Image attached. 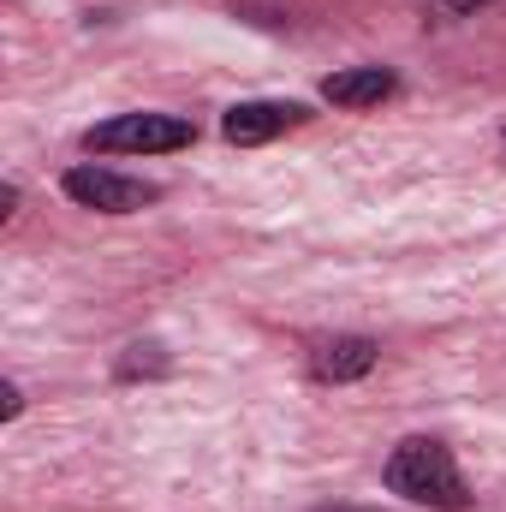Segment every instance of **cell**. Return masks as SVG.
I'll list each match as a JSON object with an SVG mask.
<instances>
[{"mask_svg": "<svg viewBox=\"0 0 506 512\" xmlns=\"http://www.w3.org/2000/svg\"><path fill=\"white\" fill-rule=\"evenodd\" d=\"M387 489L393 495H405V501H417V507H435V512H465L471 507V489H465V477H459V459L447 453V441H435V435H411V441H399L393 453H387Z\"/></svg>", "mask_w": 506, "mask_h": 512, "instance_id": "1", "label": "cell"}, {"mask_svg": "<svg viewBox=\"0 0 506 512\" xmlns=\"http://www.w3.org/2000/svg\"><path fill=\"white\" fill-rule=\"evenodd\" d=\"M185 143H197V126L179 114H114L84 131V149H96V155H167Z\"/></svg>", "mask_w": 506, "mask_h": 512, "instance_id": "2", "label": "cell"}, {"mask_svg": "<svg viewBox=\"0 0 506 512\" xmlns=\"http://www.w3.org/2000/svg\"><path fill=\"white\" fill-rule=\"evenodd\" d=\"M60 185H66L72 203H84V209H96V215H137V209H149V203L161 197V185L108 173V167H72Z\"/></svg>", "mask_w": 506, "mask_h": 512, "instance_id": "3", "label": "cell"}, {"mask_svg": "<svg viewBox=\"0 0 506 512\" xmlns=\"http://www.w3.org/2000/svg\"><path fill=\"white\" fill-rule=\"evenodd\" d=\"M304 120H310L304 102H233L227 120H221V137L239 143V149H251V143H268L280 131H298Z\"/></svg>", "mask_w": 506, "mask_h": 512, "instance_id": "4", "label": "cell"}, {"mask_svg": "<svg viewBox=\"0 0 506 512\" xmlns=\"http://www.w3.org/2000/svg\"><path fill=\"white\" fill-rule=\"evenodd\" d=\"M376 340H364V334H334V340H322L316 352H310V376L316 382H358V376H370L376 370Z\"/></svg>", "mask_w": 506, "mask_h": 512, "instance_id": "5", "label": "cell"}, {"mask_svg": "<svg viewBox=\"0 0 506 512\" xmlns=\"http://www.w3.org/2000/svg\"><path fill=\"white\" fill-rule=\"evenodd\" d=\"M322 96L334 108H376V102L393 96V72L387 66H346V72L322 78Z\"/></svg>", "mask_w": 506, "mask_h": 512, "instance_id": "6", "label": "cell"}, {"mask_svg": "<svg viewBox=\"0 0 506 512\" xmlns=\"http://www.w3.org/2000/svg\"><path fill=\"white\" fill-rule=\"evenodd\" d=\"M137 376H167V352H161L155 340L126 346V358H120V382H137Z\"/></svg>", "mask_w": 506, "mask_h": 512, "instance_id": "7", "label": "cell"}, {"mask_svg": "<svg viewBox=\"0 0 506 512\" xmlns=\"http://www.w3.org/2000/svg\"><path fill=\"white\" fill-rule=\"evenodd\" d=\"M18 411H24V393L6 382V387H0V417H18Z\"/></svg>", "mask_w": 506, "mask_h": 512, "instance_id": "8", "label": "cell"}, {"mask_svg": "<svg viewBox=\"0 0 506 512\" xmlns=\"http://www.w3.org/2000/svg\"><path fill=\"white\" fill-rule=\"evenodd\" d=\"M447 12H477V6H489V0H441Z\"/></svg>", "mask_w": 506, "mask_h": 512, "instance_id": "9", "label": "cell"}, {"mask_svg": "<svg viewBox=\"0 0 506 512\" xmlns=\"http://www.w3.org/2000/svg\"><path fill=\"white\" fill-rule=\"evenodd\" d=\"M322 512H376V507H322Z\"/></svg>", "mask_w": 506, "mask_h": 512, "instance_id": "10", "label": "cell"}, {"mask_svg": "<svg viewBox=\"0 0 506 512\" xmlns=\"http://www.w3.org/2000/svg\"><path fill=\"white\" fill-rule=\"evenodd\" d=\"M501 149H506V137H501Z\"/></svg>", "mask_w": 506, "mask_h": 512, "instance_id": "11", "label": "cell"}]
</instances>
